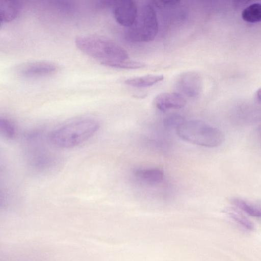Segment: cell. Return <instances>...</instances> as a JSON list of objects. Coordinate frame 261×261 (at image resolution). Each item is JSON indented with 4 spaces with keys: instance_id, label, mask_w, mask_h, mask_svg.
I'll use <instances>...</instances> for the list:
<instances>
[{
    "instance_id": "obj_1",
    "label": "cell",
    "mask_w": 261,
    "mask_h": 261,
    "mask_svg": "<svg viewBox=\"0 0 261 261\" xmlns=\"http://www.w3.org/2000/svg\"><path fill=\"white\" fill-rule=\"evenodd\" d=\"M99 126V122L93 118L76 119L52 130L48 134V140L59 148H73L92 137Z\"/></svg>"
},
{
    "instance_id": "obj_2",
    "label": "cell",
    "mask_w": 261,
    "mask_h": 261,
    "mask_svg": "<svg viewBox=\"0 0 261 261\" xmlns=\"http://www.w3.org/2000/svg\"><path fill=\"white\" fill-rule=\"evenodd\" d=\"M76 47L85 54L97 59L103 65L126 60L127 51L121 46L107 37L98 35H83L75 38Z\"/></svg>"
},
{
    "instance_id": "obj_3",
    "label": "cell",
    "mask_w": 261,
    "mask_h": 261,
    "mask_svg": "<svg viewBox=\"0 0 261 261\" xmlns=\"http://www.w3.org/2000/svg\"><path fill=\"white\" fill-rule=\"evenodd\" d=\"M176 132L182 140L206 147L219 146L225 140L222 131L199 120L185 121L176 128Z\"/></svg>"
},
{
    "instance_id": "obj_4",
    "label": "cell",
    "mask_w": 261,
    "mask_h": 261,
    "mask_svg": "<svg viewBox=\"0 0 261 261\" xmlns=\"http://www.w3.org/2000/svg\"><path fill=\"white\" fill-rule=\"evenodd\" d=\"M158 30V21L154 8L150 4H145L138 10L135 21L127 31V37L134 42H149L155 38Z\"/></svg>"
},
{
    "instance_id": "obj_5",
    "label": "cell",
    "mask_w": 261,
    "mask_h": 261,
    "mask_svg": "<svg viewBox=\"0 0 261 261\" xmlns=\"http://www.w3.org/2000/svg\"><path fill=\"white\" fill-rule=\"evenodd\" d=\"M175 87L177 93L182 96L195 98L201 93L202 79L196 72L186 71L178 75L175 81Z\"/></svg>"
},
{
    "instance_id": "obj_6",
    "label": "cell",
    "mask_w": 261,
    "mask_h": 261,
    "mask_svg": "<svg viewBox=\"0 0 261 261\" xmlns=\"http://www.w3.org/2000/svg\"><path fill=\"white\" fill-rule=\"evenodd\" d=\"M111 7L114 18L120 25L129 28L134 24L138 12V7L134 1H114Z\"/></svg>"
},
{
    "instance_id": "obj_7",
    "label": "cell",
    "mask_w": 261,
    "mask_h": 261,
    "mask_svg": "<svg viewBox=\"0 0 261 261\" xmlns=\"http://www.w3.org/2000/svg\"><path fill=\"white\" fill-rule=\"evenodd\" d=\"M154 103L156 108L165 112L171 109H178L187 103L186 98L177 92H162L156 96Z\"/></svg>"
},
{
    "instance_id": "obj_8",
    "label": "cell",
    "mask_w": 261,
    "mask_h": 261,
    "mask_svg": "<svg viewBox=\"0 0 261 261\" xmlns=\"http://www.w3.org/2000/svg\"><path fill=\"white\" fill-rule=\"evenodd\" d=\"M57 65L52 62H35L21 66L18 69V72L23 76L34 77L52 73L57 70Z\"/></svg>"
},
{
    "instance_id": "obj_9",
    "label": "cell",
    "mask_w": 261,
    "mask_h": 261,
    "mask_svg": "<svg viewBox=\"0 0 261 261\" xmlns=\"http://www.w3.org/2000/svg\"><path fill=\"white\" fill-rule=\"evenodd\" d=\"M134 173L139 181L149 186L160 184L164 177L163 171L159 168L138 169Z\"/></svg>"
},
{
    "instance_id": "obj_10",
    "label": "cell",
    "mask_w": 261,
    "mask_h": 261,
    "mask_svg": "<svg viewBox=\"0 0 261 261\" xmlns=\"http://www.w3.org/2000/svg\"><path fill=\"white\" fill-rule=\"evenodd\" d=\"M164 79L162 74H147L127 79L124 83L130 86L137 88H144L151 86Z\"/></svg>"
},
{
    "instance_id": "obj_11",
    "label": "cell",
    "mask_w": 261,
    "mask_h": 261,
    "mask_svg": "<svg viewBox=\"0 0 261 261\" xmlns=\"http://www.w3.org/2000/svg\"><path fill=\"white\" fill-rule=\"evenodd\" d=\"M19 5L16 2L4 1L0 2V21H10L17 15Z\"/></svg>"
},
{
    "instance_id": "obj_12",
    "label": "cell",
    "mask_w": 261,
    "mask_h": 261,
    "mask_svg": "<svg viewBox=\"0 0 261 261\" xmlns=\"http://www.w3.org/2000/svg\"><path fill=\"white\" fill-rule=\"evenodd\" d=\"M243 19L248 22L256 23L261 20V5L254 3L246 7L242 12Z\"/></svg>"
},
{
    "instance_id": "obj_13",
    "label": "cell",
    "mask_w": 261,
    "mask_h": 261,
    "mask_svg": "<svg viewBox=\"0 0 261 261\" xmlns=\"http://www.w3.org/2000/svg\"><path fill=\"white\" fill-rule=\"evenodd\" d=\"M231 203L248 215L254 217H260V208L243 199L233 198L231 199Z\"/></svg>"
},
{
    "instance_id": "obj_14",
    "label": "cell",
    "mask_w": 261,
    "mask_h": 261,
    "mask_svg": "<svg viewBox=\"0 0 261 261\" xmlns=\"http://www.w3.org/2000/svg\"><path fill=\"white\" fill-rule=\"evenodd\" d=\"M225 213L229 217L244 228L248 230L253 229L254 225L252 222L238 210L232 208H228L225 211Z\"/></svg>"
},
{
    "instance_id": "obj_15",
    "label": "cell",
    "mask_w": 261,
    "mask_h": 261,
    "mask_svg": "<svg viewBox=\"0 0 261 261\" xmlns=\"http://www.w3.org/2000/svg\"><path fill=\"white\" fill-rule=\"evenodd\" d=\"M16 134L15 125L10 120L0 117V136L7 139H12Z\"/></svg>"
},
{
    "instance_id": "obj_16",
    "label": "cell",
    "mask_w": 261,
    "mask_h": 261,
    "mask_svg": "<svg viewBox=\"0 0 261 261\" xmlns=\"http://www.w3.org/2000/svg\"><path fill=\"white\" fill-rule=\"evenodd\" d=\"M105 65L114 68L124 69H139L146 66V64L144 63L128 60L109 63Z\"/></svg>"
},
{
    "instance_id": "obj_17",
    "label": "cell",
    "mask_w": 261,
    "mask_h": 261,
    "mask_svg": "<svg viewBox=\"0 0 261 261\" xmlns=\"http://www.w3.org/2000/svg\"><path fill=\"white\" fill-rule=\"evenodd\" d=\"M184 118L180 115L173 114L167 116L163 120L164 125L168 128H177L185 121Z\"/></svg>"
},
{
    "instance_id": "obj_18",
    "label": "cell",
    "mask_w": 261,
    "mask_h": 261,
    "mask_svg": "<svg viewBox=\"0 0 261 261\" xmlns=\"http://www.w3.org/2000/svg\"><path fill=\"white\" fill-rule=\"evenodd\" d=\"M254 99L256 101V102L260 104L261 101V91H260V88H259L258 89L256 90L254 93Z\"/></svg>"
}]
</instances>
